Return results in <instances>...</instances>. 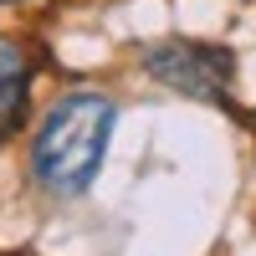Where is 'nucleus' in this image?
<instances>
[{
    "label": "nucleus",
    "mask_w": 256,
    "mask_h": 256,
    "mask_svg": "<svg viewBox=\"0 0 256 256\" xmlns=\"http://www.w3.org/2000/svg\"><path fill=\"white\" fill-rule=\"evenodd\" d=\"M118 128V102L98 88H72L62 92L36 123L31 138V180L52 200H77L88 195L102 159H108Z\"/></svg>",
    "instance_id": "nucleus-1"
},
{
    "label": "nucleus",
    "mask_w": 256,
    "mask_h": 256,
    "mask_svg": "<svg viewBox=\"0 0 256 256\" xmlns=\"http://www.w3.org/2000/svg\"><path fill=\"white\" fill-rule=\"evenodd\" d=\"M138 67L159 88L180 92L190 102H210V108H230V92H236V52L220 46V41L164 36L138 52Z\"/></svg>",
    "instance_id": "nucleus-2"
},
{
    "label": "nucleus",
    "mask_w": 256,
    "mask_h": 256,
    "mask_svg": "<svg viewBox=\"0 0 256 256\" xmlns=\"http://www.w3.org/2000/svg\"><path fill=\"white\" fill-rule=\"evenodd\" d=\"M31 56L16 36H0V144H6L31 108Z\"/></svg>",
    "instance_id": "nucleus-3"
},
{
    "label": "nucleus",
    "mask_w": 256,
    "mask_h": 256,
    "mask_svg": "<svg viewBox=\"0 0 256 256\" xmlns=\"http://www.w3.org/2000/svg\"><path fill=\"white\" fill-rule=\"evenodd\" d=\"M0 6H6V0H0Z\"/></svg>",
    "instance_id": "nucleus-4"
}]
</instances>
